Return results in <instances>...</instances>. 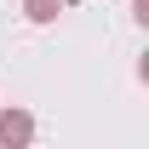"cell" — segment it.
I'll return each mask as SVG.
<instances>
[{"label": "cell", "mask_w": 149, "mask_h": 149, "mask_svg": "<svg viewBox=\"0 0 149 149\" xmlns=\"http://www.w3.org/2000/svg\"><path fill=\"white\" fill-rule=\"evenodd\" d=\"M63 6H69V0H23V17L29 23H57Z\"/></svg>", "instance_id": "cell-2"}, {"label": "cell", "mask_w": 149, "mask_h": 149, "mask_svg": "<svg viewBox=\"0 0 149 149\" xmlns=\"http://www.w3.org/2000/svg\"><path fill=\"white\" fill-rule=\"evenodd\" d=\"M35 143V115L29 109H0V149H23Z\"/></svg>", "instance_id": "cell-1"}]
</instances>
